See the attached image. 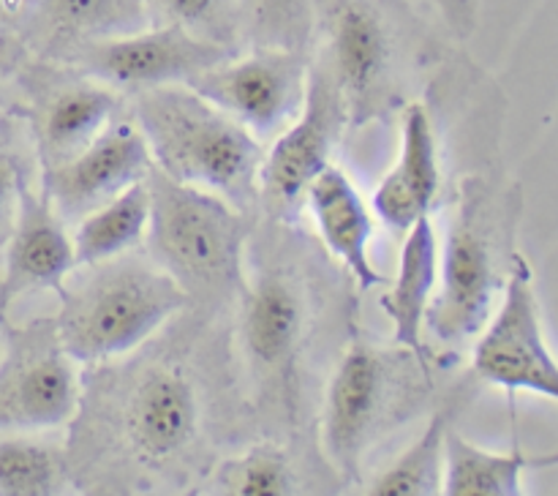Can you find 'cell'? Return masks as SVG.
<instances>
[{
	"mask_svg": "<svg viewBox=\"0 0 558 496\" xmlns=\"http://www.w3.org/2000/svg\"><path fill=\"white\" fill-rule=\"evenodd\" d=\"M401 136L398 164L374 194V210L396 232H407L420 216H430L441 189L434 120L425 104L407 107Z\"/></svg>",
	"mask_w": 558,
	"mask_h": 496,
	"instance_id": "e0dca14e",
	"label": "cell"
},
{
	"mask_svg": "<svg viewBox=\"0 0 558 496\" xmlns=\"http://www.w3.org/2000/svg\"><path fill=\"white\" fill-rule=\"evenodd\" d=\"M150 167V150L134 120L114 118L80 156L41 172V191L60 221H82L129 185L145 180Z\"/></svg>",
	"mask_w": 558,
	"mask_h": 496,
	"instance_id": "5bb4252c",
	"label": "cell"
},
{
	"mask_svg": "<svg viewBox=\"0 0 558 496\" xmlns=\"http://www.w3.org/2000/svg\"><path fill=\"white\" fill-rule=\"evenodd\" d=\"M0 352H3V347H0Z\"/></svg>",
	"mask_w": 558,
	"mask_h": 496,
	"instance_id": "4dcf8cb0",
	"label": "cell"
},
{
	"mask_svg": "<svg viewBox=\"0 0 558 496\" xmlns=\"http://www.w3.org/2000/svg\"><path fill=\"white\" fill-rule=\"evenodd\" d=\"M52 316L60 343L74 363H104L134 352L172 316L189 309L183 289L147 256L120 254L65 276Z\"/></svg>",
	"mask_w": 558,
	"mask_h": 496,
	"instance_id": "277c9868",
	"label": "cell"
},
{
	"mask_svg": "<svg viewBox=\"0 0 558 496\" xmlns=\"http://www.w3.org/2000/svg\"><path fill=\"white\" fill-rule=\"evenodd\" d=\"M240 41L254 49L308 52L319 22V0H238Z\"/></svg>",
	"mask_w": 558,
	"mask_h": 496,
	"instance_id": "603a6c76",
	"label": "cell"
},
{
	"mask_svg": "<svg viewBox=\"0 0 558 496\" xmlns=\"http://www.w3.org/2000/svg\"><path fill=\"white\" fill-rule=\"evenodd\" d=\"M251 278L240 292V354L254 398L292 423L300 409V376L314 343L316 298L294 251L248 238Z\"/></svg>",
	"mask_w": 558,
	"mask_h": 496,
	"instance_id": "3957f363",
	"label": "cell"
},
{
	"mask_svg": "<svg viewBox=\"0 0 558 496\" xmlns=\"http://www.w3.org/2000/svg\"><path fill=\"white\" fill-rule=\"evenodd\" d=\"M69 483V463L54 447L31 439L0 441V496H54Z\"/></svg>",
	"mask_w": 558,
	"mask_h": 496,
	"instance_id": "484cf974",
	"label": "cell"
},
{
	"mask_svg": "<svg viewBox=\"0 0 558 496\" xmlns=\"http://www.w3.org/2000/svg\"><path fill=\"white\" fill-rule=\"evenodd\" d=\"M82 407L76 363L52 319L5 332L0 352V431H44L71 423Z\"/></svg>",
	"mask_w": 558,
	"mask_h": 496,
	"instance_id": "30bf717a",
	"label": "cell"
},
{
	"mask_svg": "<svg viewBox=\"0 0 558 496\" xmlns=\"http://www.w3.org/2000/svg\"><path fill=\"white\" fill-rule=\"evenodd\" d=\"M109 428L123 456L150 472H178L194 458L202 436V398L178 360H147L123 379L107 382Z\"/></svg>",
	"mask_w": 558,
	"mask_h": 496,
	"instance_id": "52a82bcc",
	"label": "cell"
},
{
	"mask_svg": "<svg viewBox=\"0 0 558 496\" xmlns=\"http://www.w3.org/2000/svg\"><path fill=\"white\" fill-rule=\"evenodd\" d=\"M436 283V232L430 216H420L407 229V243L401 251L398 278L379 305L392 319L396 343L417 358L425 371H430L428 347H425V311Z\"/></svg>",
	"mask_w": 558,
	"mask_h": 496,
	"instance_id": "ffe728a7",
	"label": "cell"
},
{
	"mask_svg": "<svg viewBox=\"0 0 558 496\" xmlns=\"http://www.w3.org/2000/svg\"><path fill=\"white\" fill-rule=\"evenodd\" d=\"M512 205H501L494 185L466 178L458 189L441 262V289L425 311V325L436 341L458 349L490 319L494 298L505 287V245H510Z\"/></svg>",
	"mask_w": 558,
	"mask_h": 496,
	"instance_id": "5b68a950",
	"label": "cell"
},
{
	"mask_svg": "<svg viewBox=\"0 0 558 496\" xmlns=\"http://www.w3.org/2000/svg\"><path fill=\"white\" fill-rule=\"evenodd\" d=\"M213 494L234 496H289L303 494L292 456L283 447L256 445L243 456L218 463L210 477Z\"/></svg>",
	"mask_w": 558,
	"mask_h": 496,
	"instance_id": "d4e9b609",
	"label": "cell"
},
{
	"mask_svg": "<svg viewBox=\"0 0 558 496\" xmlns=\"http://www.w3.org/2000/svg\"><path fill=\"white\" fill-rule=\"evenodd\" d=\"M505 298L494 319L485 322L474 347V374L505 390H532L556 401L558 368L539 319L534 273L526 256L512 251Z\"/></svg>",
	"mask_w": 558,
	"mask_h": 496,
	"instance_id": "8fae6325",
	"label": "cell"
},
{
	"mask_svg": "<svg viewBox=\"0 0 558 496\" xmlns=\"http://www.w3.org/2000/svg\"><path fill=\"white\" fill-rule=\"evenodd\" d=\"M5 270L0 278V316L22 294L38 289H58L76 270L74 245L65 223L49 205L44 191L25 185L20 191L14 227L5 240Z\"/></svg>",
	"mask_w": 558,
	"mask_h": 496,
	"instance_id": "9a60e30c",
	"label": "cell"
},
{
	"mask_svg": "<svg viewBox=\"0 0 558 496\" xmlns=\"http://www.w3.org/2000/svg\"><path fill=\"white\" fill-rule=\"evenodd\" d=\"M234 55H240L238 49L205 41L185 27L163 22L131 36L76 47L60 63L85 71L90 80L109 87L145 90L158 85H189Z\"/></svg>",
	"mask_w": 558,
	"mask_h": 496,
	"instance_id": "4fadbf2b",
	"label": "cell"
},
{
	"mask_svg": "<svg viewBox=\"0 0 558 496\" xmlns=\"http://www.w3.org/2000/svg\"><path fill=\"white\" fill-rule=\"evenodd\" d=\"M153 0H33L25 25L38 31L49 58L156 25Z\"/></svg>",
	"mask_w": 558,
	"mask_h": 496,
	"instance_id": "ac0fdd59",
	"label": "cell"
},
{
	"mask_svg": "<svg viewBox=\"0 0 558 496\" xmlns=\"http://www.w3.org/2000/svg\"><path fill=\"white\" fill-rule=\"evenodd\" d=\"M147 216H150V194L145 180L129 185L123 194L109 199L98 210L87 213L71 238L76 267L96 265L134 251L145 238Z\"/></svg>",
	"mask_w": 558,
	"mask_h": 496,
	"instance_id": "7402d4cb",
	"label": "cell"
},
{
	"mask_svg": "<svg viewBox=\"0 0 558 496\" xmlns=\"http://www.w3.org/2000/svg\"><path fill=\"white\" fill-rule=\"evenodd\" d=\"M343 123L347 112L336 80L322 60L308 63L303 109L276 136L259 167V207L270 221L283 227L300 221L311 180L330 164Z\"/></svg>",
	"mask_w": 558,
	"mask_h": 496,
	"instance_id": "9c48e42d",
	"label": "cell"
},
{
	"mask_svg": "<svg viewBox=\"0 0 558 496\" xmlns=\"http://www.w3.org/2000/svg\"><path fill=\"white\" fill-rule=\"evenodd\" d=\"M134 123L153 167L167 178L221 196L238 210L259 205L262 142L189 85L134 90Z\"/></svg>",
	"mask_w": 558,
	"mask_h": 496,
	"instance_id": "6da1fadb",
	"label": "cell"
},
{
	"mask_svg": "<svg viewBox=\"0 0 558 496\" xmlns=\"http://www.w3.org/2000/svg\"><path fill=\"white\" fill-rule=\"evenodd\" d=\"M556 452L550 456H526L512 450L507 456L488 452L472 445L456 431L445 436V477L441 494L447 496H521L523 472L534 467H554Z\"/></svg>",
	"mask_w": 558,
	"mask_h": 496,
	"instance_id": "44dd1931",
	"label": "cell"
},
{
	"mask_svg": "<svg viewBox=\"0 0 558 496\" xmlns=\"http://www.w3.org/2000/svg\"><path fill=\"white\" fill-rule=\"evenodd\" d=\"M319 60L336 80L352 123L385 114L398 98L401 36L387 0H319Z\"/></svg>",
	"mask_w": 558,
	"mask_h": 496,
	"instance_id": "ba28073f",
	"label": "cell"
},
{
	"mask_svg": "<svg viewBox=\"0 0 558 496\" xmlns=\"http://www.w3.org/2000/svg\"><path fill=\"white\" fill-rule=\"evenodd\" d=\"M153 9L172 25L240 52L238 0H153Z\"/></svg>",
	"mask_w": 558,
	"mask_h": 496,
	"instance_id": "83f0119b",
	"label": "cell"
},
{
	"mask_svg": "<svg viewBox=\"0 0 558 496\" xmlns=\"http://www.w3.org/2000/svg\"><path fill=\"white\" fill-rule=\"evenodd\" d=\"M120 104L114 87L98 80H69L49 87L31 120L41 172L80 156L118 118Z\"/></svg>",
	"mask_w": 558,
	"mask_h": 496,
	"instance_id": "2e32d148",
	"label": "cell"
},
{
	"mask_svg": "<svg viewBox=\"0 0 558 496\" xmlns=\"http://www.w3.org/2000/svg\"><path fill=\"white\" fill-rule=\"evenodd\" d=\"M450 431V412L439 409L428 420L420 439L392 461L390 469L371 480L374 496H436L445 477V436Z\"/></svg>",
	"mask_w": 558,
	"mask_h": 496,
	"instance_id": "cb8c5ba5",
	"label": "cell"
},
{
	"mask_svg": "<svg viewBox=\"0 0 558 496\" xmlns=\"http://www.w3.org/2000/svg\"><path fill=\"white\" fill-rule=\"evenodd\" d=\"M305 205L314 210L316 227H319L322 240L327 251L352 273L357 287L363 292L381 287L387 281L368 256L371 234H374V221L368 216V207L363 205V196L357 194L347 172L332 164H327L308 185Z\"/></svg>",
	"mask_w": 558,
	"mask_h": 496,
	"instance_id": "d6986e66",
	"label": "cell"
},
{
	"mask_svg": "<svg viewBox=\"0 0 558 496\" xmlns=\"http://www.w3.org/2000/svg\"><path fill=\"white\" fill-rule=\"evenodd\" d=\"M150 194L147 256L199 311L234 303L245 287V245L251 213L238 210L221 196L167 178L150 167L145 178Z\"/></svg>",
	"mask_w": 558,
	"mask_h": 496,
	"instance_id": "7a4b0ae2",
	"label": "cell"
},
{
	"mask_svg": "<svg viewBox=\"0 0 558 496\" xmlns=\"http://www.w3.org/2000/svg\"><path fill=\"white\" fill-rule=\"evenodd\" d=\"M308 63V52L254 49L245 58L234 55L213 65L189 87L265 142L281 134L303 109Z\"/></svg>",
	"mask_w": 558,
	"mask_h": 496,
	"instance_id": "7c38bea8",
	"label": "cell"
},
{
	"mask_svg": "<svg viewBox=\"0 0 558 496\" xmlns=\"http://www.w3.org/2000/svg\"><path fill=\"white\" fill-rule=\"evenodd\" d=\"M456 38H469L477 31V0H428Z\"/></svg>",
	"mask_w": 558,
	"mask_h": 496,
	"instance_id": "f1b7e54d",
	"label": "cell"
},
{
	"mask_svg": "<svg viewBox=\"0 0 558 496\" xmlns=\"http://www.w3.org/2000/svg\"><path fill=\"white\" fill-rule=\"evenodd\" d=\"M417 376H430L412 352H381L354 341L338 360L322 409V447L347 483H360L363 458L381 434L414 412Z\"/></svg>",
	"mask_w": 558,
	"mask_h": 496,
	"instance_id": "8992f818",
	"label": "cell"
},
{
	"mask_svg": "<svg viewBox=\"0 0 558 496\" xmlns=\"http://www.w3.org/2000/svg\"><path fill=\"white\" fill-rule=\"evenodd\" d=\"M33 0H0V25H25Z\"/></svg>",
	"mask_w": 558,
	"mask_h": 496,
	"instance_id": "f546056e",
	"label": "cell"
},
{
	"mask_svg": "<svg viewBox=\"0 0 558 496\" xmlns=\"http://www.w3.org/2000/svg\"><path fill=\"white\" fill-rule=\"evenodd\" d=\"M38 164L31 125L14 114L0 118V249L9 240L20 205V191L31 185Z\"/></svg>",
	"mask_w": 558,
	"mask_h": 496,
	"instance_id": "4316f807",
	"label": "cell"
}]
</instances>
